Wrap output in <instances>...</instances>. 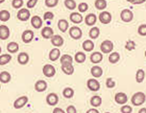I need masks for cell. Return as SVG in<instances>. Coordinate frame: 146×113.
<instances>
[{"mask_svg": "<svg viewBox=\"0 0 146 113\" xmlns=\"http://www.w3.org/2000/svg\"><path fill=\"white\" fill-rule=\"evenodd\" d=\"M145 100H146V97L143 92H137L134 93L131 97V104L135 106L142 105L143 104L145 103Z\"/></svg>", "mask_w": 146, "mask_h": 113, "instance_id": "6da1fadb", "label": "cell"}, {"mask_svg": "<svg viewBox=\"0 0 146 113\" xmlns=\"http://www.w3.org/2000/svg\"><path fill=\"white\" fill-rule=\"evenodd\" d=\"M86 86H87V88L91 91H93V92H97L100 88V84L95 78L89 79L88 80H87Z\"/></svg>", "mask_w": 146, "mask_h": 113, "instance_id": "7a4b0ae2", "label": "cell"}, {"mask_svg": "<svg viewBox=\"0 0 146 113\" xmlns=\"http://www.w3.org/2000/svg\"><path fill=\"white\" fill-rule=\"evenodd\" d=\"M113 49V43L110 40H106L100 44V50L103 54H110Z\"/></svg>", "mask_w": 146, "mask_h": 113, "instance_id": "3957f363", "label": "cell"}, {"mask_svg": "<svg viewBox=\"0 0 146 113\" xmlns=\"http://www.w3.org/2000/svg\"><path fill=\"white\" fill-rule=\"evenodd\" d=\"M120 18L125 22H130L133 19V13L129 9H125L120 12Z\"/></svg>", "mask_w": 146, "mask_h": 113, "instance_id": "277c9868", "label": "cell"}, {"mask_svg": "<svg viewBox=\"0 0 146 113\" xmlns=\"http://www.w3.org/2000/svg\"><path fill=\"white\" fill-rule=\"evenodd\" d=\"M42 73L48 78H52L55 74V68L51 64H46L42 67Z\"/></svg>", "mask_w": 146, "mask_h": 113, "instance_id": "5b68a950", "label": "cell"}, {"mask_svg": "<svg viewBox=\"0 0 146 113\" xmlns=\"http://www.w3.org/2000/svg\"><path fill=\"white\" fill-rule=\"evenodd\" d=\"M69 35L74 40H80L82 37V30L79 27L73 26L69 30Z\"/></svg>", "mask_w": 146, "mask_h": 113, "instance_id": "8992f818", "label": "cell"}, {"mask_svg": "<svg viewBox=\"0 0 146 113\" xmlns=\"http://www.w3.org/2000/svg\"><path fill=\"white\" fill-rule=\"evenodd\" d=\"M17 19H19L20 21L25 22V21H28L29 18L31 17V12L29 11V10L26 8H22L17 12Z\"/></svg>", "mask_w": 146, "mask_h": 113, "instance_id": "52a82bcc", "label": "cell"}, {"mask_svg": "<svg viewBox=\"0 0 146 113\" xmlns=\"http://www.w3.org/2000/svg\"><path fill=\"white\" fill-rule=\"evenodd\" d=\"M34 39V32L31 30H26L22 33V41L24 43H30Z\"/></svg>", "mask_w": 146, "mask_h": 113, "instance_id": "ba28073f", "label": "cell"}, {"mask_svg": "<svg viewBox=\"0 0 146 113\" xmlns=\"http://www.w3.org/2000/svg\"><path fill=\"white\" fill-rule=\"evenodd\" d=\"M99 20L103 24H108L111 21V14L108 11H102L99 15Z\"/></svg>", "mask_w": 146, "mask_h": 113, "instance_id": "9c48e42d", "label": "cell"}, {"mask_svg": "<svg viewBox=\"0 0 146 113\" xmlns=\"http://www.w3.org/2000/svg\"><path fill=\"white\" fill-rule=\"evenodd\" d=\"M28 101H29V98L27 96H22L15 100L13 106L15 109H21L28 103Z\"/></svg>", "mask_w": 146, "mask_h": 113, "instance_id": "30bf717a", "label": "cell"}, {"mask_svg": "<svg viewBox=\"0 0 146 113\" xmlns=\"http://www.w3.org/2000/svg\"><path fill=\"white\" fill-rule=\"evenodd\" d=\"M128 101V97L125 93H118L115 95V102L119 104H125Z\"/></svg>", "mask_w": 146, "mask_h": 113, "instance_id": "8fae6325", "label": "cell"}, {"mask_svg": "<svg viewBox=\"0 0 146 113\" xmlns=\"http://www.w3.org/2000/svg\"><path fill=\"white\" fill-rule=\"evenodd\" d=\"M58 101H59V97L56 93H49L47 98H46V102L48 105H51V106H54L55 105Z\"/></svg>", "mask_w": 146, "mask_h": 113, "instance_id": "7c38bea8", "label": "cell"}, {"mask_svg": "<svg viewBox=\"0 0 146 113\" xmlns=\"http://www.w3.org/2000/svg\"><path fill=\"white\" fill-rule=\"evenodd\" d=\"M51 43L52 45H54L55 48H59V47H62L64 43V40L63 38L59 36V35H54L52 37H51Z\"/></svg>", "mask_w": 146, "mask_h": 113, "instance_id": "4fadbf2b", "label": "cell"}, {"mask_svg": "<svg viewBox=\"0 0 146 113\" xmlns=\"http://www.w3.org/2000/svg\"><path fill=\"white\" fill-rule=\"evenodd\" d=\"M47 87H48L47 82L45 80H42V79L37 80L36 83L35 84V89L38 93H42V92L46 91Z\"/></svg>", "mask_w": 146, "mask_h": 113, "instance_id": "5bb4252c", "label": "cell"}, {"mask_svg": "<svg viewBox=\"0 0 146 113\" xmlns=\"http://www.w3.org/2000/svg\"><path fill=\"white\" fill-rule=\"evenodd\" d=\"M10 37V30L6 25H0V39L7 40Z\"/></svg>", "mask_w": 146, "mask_h": 113, "instance_id": "9a60e30c", "label": "cell"}, {"mask_svg": "<svg viewBox=\"0 0 146 113\" xmlns=\"http://www.w3.org/2000/svg\"><path fill=\"white\" fill-rule=\"evenodd\" d=\"M103 60V54L100 52H94L90 55V61L94 64H97L101 62Z\"/></svg>", "mask_w": 146, "mask_h": 113, "instance_id": "2e32d148", "label": "cell"}, {"mask_svg": "<svg viewBox=\"0 0 146 113\" xmlns=\"http://www.w3.org/2000/svg\"><path fill=\"white\" fill-rule=\"evenodd\" d=\"M60 55H61V51L59 48H53L49 52L48 58L51 61H55L60 58Z\"/></svg>", "mask_w": 146, "mask_h": 113, "instance_id": "e0dca14e", "label": "cell"}, {"mask_svg": "<svg viewBox=\"0 0 146 113\" xmlns=\"http://www.w3.org/2000/svg\"><path fill=\"white\" fill-rule=\"evenodd\" d=\"M85 23L87 25V26H94L95 23H96V21H97V16L95 14H88L86 15V17H85Z\"/></svg>", "mask_w": 146, "mask_h": 113, "instance_id": "ac0fdd59", "label": "cell"}, {"mask_svg": "<svg viewBox=\"0 0 146 113\" xmlns=\"http://www.w3.org/2000/svg\"><path fill=\"white\" fill-rule=\"evenodd\" d=\"M62 70L67 75H72L74 72V67L72 63H64L62 64Z\"/></svg>", "mask_w": 146, "mask_h": 113, "instance_id": "d6986e66", "label": "cell"}, {"mask_svg": "<svg viewBox=\"0 0 146 113\" xmlns=\"http://www.w3.org/2000/svg\"><path fill=\"white\" fill-rule=\"evenodd\" d=\"M30 60V56L25 52H22L17 55V61L21 65H26Z\"/></svg>", "mask_w": 146, "mask_h": 113, "instance_id": "ffe728a7", "label": "cell"}, {"mask_svg": "<svg viewBox=\"0 0 146 113\" xmlns=\"http://www.w3.org/2000/svg\"><path fill=\"white\" fill-rule=\"evenodd\" d=\"M41 34L44 39H51V37L54 36V30L50 27H44Z\"/></svg>", "mask_w": 146, "mask_h": 113, "instance_id": "44dd1931", "label": "cell"}, {"mask_svg": "<svg viewBox=\"0 0 146 113\" xmlns=\"http://www.w3.org/2000/svg\"><path fill=\"white\" fill-rule=\"evenodd\" d=\"M31 25L35 28V29H40L42 26V20L39 16H34L31 17Z\"/></svg>", "mask_w": 146, "mask_h": 113, "instance_id": "7402d4cb", "label": "cell"}, {"mask_svg": "<svg viewBox=\"0 0 146 113\" xmlns=\"http://www.w3.org/2000/svg\"><path fill=\"white\" fill-rule=\"evenodd\" d=\"M69 18H70V21L72 22L76 23V24H79V23H80L83 21L82 15L80 14V13H78V12H73L72 14H70Z\"/></svg>", "mask_w": 146, "mask_h": 113, "instance_id": "603a6c76", "label": "cell"}, {"mask_svg": "<svg viewBox=\"0 0 146 113\" xmlns=\"http://www.w3.org/2000/svg\"><path fill=\"white\" fill-rule=\"evenodd\" d=\"M91 74L94 76V78L95 79H98V78H100L103 74V70L99 66H94L92 68H91Z\"/></svg>", "mask_w": 146, "mask_h": 113, "instance_id": "cb8c5ba5", "label": "cell"}, {"mask_svg": "<svg viewBox=\"0 0 146 113\" xmlns=\"http://www.w3.org/2000/svg\"><path fill=\"white\" fill-rule=\"evenodd\" d=\"M57 26L59 28V30L62 31V32H66L68 29V22L65 19H60L58 21V23H57Z\"/></svg>", "mask_w": 146, "mask_h": 113, "instance_id": "d4e9b609", "label": "cell"}, {"mask_svg": "<svg viewBox=\"0 0 146 113\" xmlns=\"http://www.w3.org/2000/svg\"><path fill=\"white\" fill-rule=\"evenodd\" d=\"M82 48L86 52H91L94 48V43L91 40H86L82 43Z\"/></svg>", "mask_w": 146, "mask_h": 113, "instance_id": "484cf974", "label": "cell"}, {"mask_svg": "<svg viewBox=\"0 0 146 113\" xmlns=\"http://www.w3.org/2000/svg\"><path fill=\"white\" fill-rule=\"evenodd\" d=\"M11 79V76L10 74V73L6 72V71H3L0 73V82L6 84L9 83Z\"/></svg>", "mask_w": 146, "mask_h": 113, "instance_id": "4316f807", "label": "cell"}, {"mask_svg": "<svg viewBox=\"0 0 146 113\" xmlns=\"http://www.w3.org/2000/svg\"><path fill=\"white\" fill-rule=\"evenodd\" d=\"M11 59H12L11 55L8 54L0 55V66H5V65L8 64L11 61Z\"/></svg>", "mask_w": 146, "mask_h": 113, "instance_id": "83f0119b", "label": "cell"}, {"mask_svg": "<svg viewBox=\"0 0 146 113\" xmlns=\"http://www.w3.org/2000/svg\"><path fill=\"white\" fill-rule=\"evenodd\" d=\"M7 50H8V52H10L11 54L17 53V52L19 50V45H18V43H17V42H9L8 45H7Z\"/></svg>", "mask_w": 146, "mask_h": 113, "instance_id": "f1b7e54d", "label": "cell"}, {"mask_svg": "<svg viewBox=\"0 0 146 113\" xmlns=\"http://www.w3.org/2000/svg\"><path fill=\"white\" fill-rule=\"evenodd\" d=\"M120 59V55L119 53H117V52H113L111 53V54L109 55V57H108V60H109V62H111V64H115L117 63Z\"/></svg>", "mask_w": 146, "mask_h": 113, "instance_id": "f546056e", "label": "cell"}, {"mask_svg": "<svg viewBox=\"0 0 146 113\" xmlns=\"http://www.w3.org/2000/svg\"><path fill=\"white\" fill-rule=\"evenodd\" d=\"M86 59V56L83 52H77L74 55V60L78 63H83Z\"/></svg>", "mask_w": 146, "mask_h": 113, "instance_id": "4dcf8cb0", "label": "cell"}, {"mask_svg": "<svg viewBox=\"0 0 146 113\" xmlns=\"http://www.w3.org/2000/svg\"><path fill=\"white\" fill-rule=\"evenodd\" d=\"M90 103L94 107H99L102 104V98L100 96H94V97H92Z\"/></svg>", "mask_w": 146, "mask_h": 113, "instance_id": "1f68e13d", "label": "cell"}, {"mask_svg": "<svg viewBox=\"0 0 146 113\" xmlns=\"http://www.w3.org/2000/svg\"><path fill=\"white\" fill-rule=\"evenodd\" d=\"M94 5H95V7H96L97 10L103 11V10L106 9L107 4H106V0H95Z\"/></svg>", "mask_w": 146, "mask_h": 113, "instance_id": "d6a6232c", "label": "cell"}, {"mask_svg": "<svg viewBox=\"0 0 146 113\" xmlns=\"http://www.w3.org/2000/svg\"><path fill=\"white\" fill-rule=\"evenodd\" d=\"M100 29L98 27H94L89 30V36L91 37V39H97L100 36Z\"/></svg>", "mask_w": 146, "mask_h": 113, "instance_id": "836d02e7", "label": "cell"}, {"mask_svg": "<svg viewBox=\"0 0 146 113\" xmlns=\"http://www.w3.org/2000/svg\"><path fill=\"white\" fill-rule=\"evenodd\" d=\"M145 73L143 69H138L136 73V81L137 83H142L144 79Z\"/></svg>", "mask_w": 146, "mask_h": 113, "instance_id": "e575fe53", "label": "cell"}, {"mask_svg": "<svg viewBox=\"0 0 146 113\" xmlns=\"http://www.w3.org/2000/svg\"><path fill=\"white\" fill-rule=\"evenodd\" d=\"M11 18V14L8 11L3 10L0 11V21L2 22H7Z\"/></svg>", "mask_w": 146, "mask_h": 113, "instance_id": "d590c367", "label": "cell"}, {"mask_svg": "<svg viewBox=\"0 0 146 113\" xmlns=\"http://www.w3.org/2000/svg\"><path fill=\"white\" fill-rule=\"evenodd\" d=\"M62 94L66 98H73V96L74 94V91L71 87H66L63 90Z\"/></svg>", "mask_w": 146, "mask_h": 113, "instance_id": "8d00e7d4", "label": "cell"}, {"mask_svg": "<svg viewBox=\"0 0 146 113\" xmlns=\"http://www.w3.org/2000/svg\"><path fill=\"white\" fill-rule=\"evenodd\" d=\"M64 5L70 11L74 10L76 8V6H77L76 2L74 1V0H65V1H64Z\"/></svg>", "mask_w": 146, "mask_h": 113, "instance_id": "74e56055", "label": "cell"}, {"mask_svg": "<svg viewBox=\"0 0 146 113\" xmlns=\"http://www.w3.org/2000/svg\"><path fill=\"white\" fill-rule=\"evenodd\" d=\"M61 64H64V63H73V58L72 56L69 54H63L61 57Z\"/></svg>", "mask_w": 146, "mask_h": 113, "instance_id": "f35d334b", "label": "cell"}, {"mask_svg": "<svg viewBox=\"0 0 146 113\" xmlns=\"http://www.w3.org/2000/svg\"><path fill=\"white\" fill-rule=\"evenodd\" d=\"M125 48H126L128 51H132V50H134V49L136 48V43H135V42L131 41V40L127 41L126 43H125Z\"/></svg>", "mask_w": 146, "mask_h": 113, "instance_id": "ab89813d", "label": "cell"}, {"mask_svg": "<svg viewBox=\"0 0 146 113\" xmlns=\"http://www.w3.org/2000/svg\"><path fill=\"white\" fill-rule=\"evenodd\" d=\"M59 0H45V5L49 8L55 7L58 5Z\"/></svg>", "mask_w": 146, "mask_h": 113, "instance_id": "60d3db41", "label": "cell"}, {"mask_svg": "<svg viewBox=\"0 0 146 113\" xmlns=\"http://www.w3.org/2000/svg\"><path fill=\"white\" fill-rule=\"evenodd\" d=\"M78 10H79L80 12L84 13V12H86L87 10H88V5H87L86 3L82 2V3L79 4V5H78Z\"/></svg>", "mask_w": 146, "mask_h": 113, "instance_id": "b9f144b4", "label": "cell"}, {"mask_svg": "<svg viewBox=\"0 0 146 113\" xmlns=\"http://www.w3.org/2000/svg\"><path fill=\"white\" fill-rule=\"evenodd\" d=\"M12 7L15 9H20L21 7H23V0H12Z\"/></svg>", "mask_w": 146, "mask_h": 113, "instance_id": "7bdbcfd3", "label": "cell"}, {"mask_svg": "<svg viewBox=\"0 0 146 113\" xmlns=\"http://www.w3.org/2000/svg\"><path fill=\"white\" fill-rule=\"evenodd\" d=\"M106 86L107 88H113V87H115V86H116V83H115V81L113 80V79H111V78H107V79H106Z\"/></svg>", "mask_w": 146, "mask_h": 113, "instance_id": "ee69618b", "label": "cell"}, {"mask_svg": "<svg viewBox=\"0 0 146 113\" xmlns=\"http://www.w3.org/2000/svg\"><path fill=\"white\" fill-rule=\"evenodd\" d=\"M120 111L122 113H131L132 112V108L131 105L128 104H123V106L120 108Z\"/></svg>", "mask_w": 146, "mask_h": 113, "instance_id": "f6af8a7d", "label": "cell"}, {"mask_svg": "<svg viewBox=\"0 0 146 113\" xmlns=\"http://www.w3.org/2000/svg\"><path fill=\"white\" fill-rule=\"evenodd\" d=\"M137 32L140 36H146V24H141L138 27Z\"/></svg>", "mask_w": 146, "mask_h": 113, "instance_id": "bcb514c9", "label": "cell"}, {"mask_svg": "<svg viewBox=\"0 0 146 113\" xmlns=\"http://www.w3.org/2000/svg\"><path fill=\"white\" fill-rule=\"evenodd\" d=\"M54 19V14L52 12L47 11L43 15V20H52Z\"/></svg>", "mask_w": 146, "mask_h": 113, "instance_id": "7dc6e473", "label": "cell"}, {"mask_svg": "<svg viewBox=\"0 0 146 113\" xmlns=\"http://www.w3.org/2000/svg\"><path fill=\"white\" fill-rule=\"evenodd\" d=\"M37 1L38 0H29V1L27 2V7L28 8H34L36 6V5L37 4Z\"/></svg>", "mask_w": 146, "mask_h": 113, "instance_id": "c3c4849f", "label": "cell"}, {"mask_svg": "<svg viewBox=\"0 0 146 113\" xmlns=\"http://www.w3.org/2000/svg\"><path fill=\"white\" fill-rule=\"evenodd\" d=\"M67 112L68 113H77V110L74 105H69L67 108Z\"/></svg>", "mask_w": 146, "mask_h": 113, "instance_id": "681fc988", "label": "cell"}, {"mask_svg": "<svg viewBox=\"0 0 146 113\" xmlns=\"http://www.w3.org/2000/svg\"><path fill=\"white\" fill-rule=\"evenodd\" d=\"M53 113H64V110L62 108H54Z\"/></svg>", "mask_w": 146, "mask_h": 113, "instance_id": "f907efd6", "label": "cell"}, {"mask_svg": "<svg viewBox=\"0 0 146 113\" xmlns=\"http://www.w3.org/2000/svg\"><path fill=\"white\" fill-rule=\"evenodd\" d=\"M146 0H135V1L132 3V5H141V4H143Z\"/></svg>", "mask_w": 146, "mask_h": 113, "instance_id": "816d5d0a", "label": "cell"}, {"mask_svg": "<svg viewBox=\"0 0 146 113\" xmlns=\"http://www.w3.org/2000/svg\"><path fill=\"white\" fill-rule=\"evenodd\" d=\"M86 113H99V111L96 109H90L86 111Z\"/></svg>", "mask_w": 146, "mask_h": 113, "instance_id": "f5cc1de1", "label": "cell"}, {"mask_svg": "<svg viewBox=\"0 0 146 113\" xmlns=\"http://www.w3.org/2000/svg\"><path fill=\"white\" fill-rule=\"evenodd\" d=\"M138 113H146V108H142V109L138 111Z\"/></svg>", "mask_w": 146, "mask_h": 113, "instance_id": "db71d44e", "label": "cell"}, {"mask_svg": "<svg viewBox=\"0 0 146 113\" xmlns=\"http://www.w3.org/2000/svg\"><path fill=\"white\" fill-rule=\"evenodd\" d=\"M126 1H127V2H129V3H131V4H132V3L135 1V0H126Z\"/></svg>", "mask_w": 146, "mask_h": 113, "instance_id": "11a10c76", "label": "cell"}, {"mask_svg": "<svg viewBox=\"0 0 146 113\" xmlns=\"http://www.w3.org/2000/svg\"><path fill=\"white\" fill-rule=\"evenodd\" d=\"M5 1V0H0V4H3Z\"/></svg>", "mask_w": 146, "mask_h": 113, "instance_id": "9f6ffc18", "label": "cell"}, {"mask_svg": "<svg viewBox=\"0 0 146 113\" xmlns=\"http://www.w3.org/2000/svg\"><path fill=\"white\" fill-rule=\"evenodd\" d=\"M1 52H2V48H1V47H0V54H1Z\"/></svg>", "mask_w": 146, "mask_h": 113, "instance_id": "6f0895ef", "label": "cell"}, {"mask_svg": "<svg viewBox=\"0 0 146 113\" xmlns=\"http://www.w3.org/2000/svg\"><path fill=\"white\" fill-rule=\"evenodd\" d=\"M0 90H1V86H0Z\"/></svg>", "mask_w": 146, "mask_h": 113, "instance_id": "680465c9", "label": "cell"}]
</instances>
